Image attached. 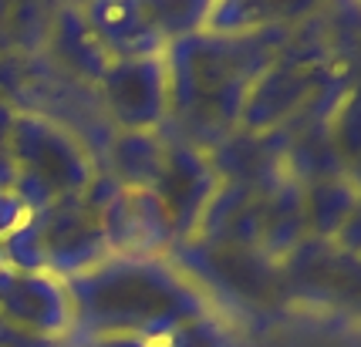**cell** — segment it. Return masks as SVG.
<instances>
[{"instance_id":"11","label":"cell","mask_w":361,"mask_h":347,"mask_svg":"<svg viewBox=\"0 0 361 347\" xmlns=\"http://www.w3.org/2000/svg\"><path fill=\"white\" fill-rule=\"evenodd\" d=\"M166 142L156 132H115L109 152V175L118 179L122 189H152L162 172Z\"/></svg>"},{"instance_id":"4","label":"cell","mask_w":361,"mask_h":347,"mask_svg":"<svg viewBox=\"0 0 361 347\" xmlns=\"http://www.w3.org/2000/svg\"><path fill=\"white\" fill-rule=\"evenodd\" d=\"M98 92L115 132H156L169 115V78L162 54L111 61L98 81Z\"/></svg>"},{"instance_id":"6","label":"cell","mask_w":361,"mask_h":347,"mask_svg":"<svg viewBox=\"0 0 361 347\" xmlns=\"http://www.w3.org/2000/svg\"><path fill=\"white\" fill-rule=\"evenodd\" d=\"M166 142V139H162ZM220 186V175L213 172L209 156L192 149L186 142H166V156H162V172H159L152 192L169 216L176 243L192 239L196 222L203 216L209 196Z\"/></svg>"},{"instance_id":"17","label":"cell","mask_w":361,"mask_h":347,"mask_svg":"<svg viewBox=\"0 0 361 347\" xmlns=\"http://www.w3.org/2000/svg\"><path fill=\"white\" fill-rule=\"evenodd\" d=\"M0 267H4V256H0Z\"/></svg>"},{"instance_id":"12","label":"cell","mask_w":361,"mask_h":347,"mask_svg":"<svg viewBox=\"0 0 361 347\" xmlns=\"http://www.w3.org/2000/svg\"><path fill=\"white\" fill-rule=\"evenodd\" d=\"M355 213H358V192H355V182L345 179V175L304 186L307 236L334 239V233H338Z\"/></svg>"},{"instance_id":"7","label":"cell","mask_w":361,"mask_h":347,"mask_svg":"<svg viewBox=\"0 0 361 347\" xmlns=\"http://www.w3.org/2000/svg\"><path fill=\"white\" fill-rule=\"evenodd\" d=\"M0 320L47 341L71 331L75 320H71V300L64 280H58L47 270L17 273L11 267H0Z\"/></svg>"},{"instance_id":"3","label":"cell","mask_w":361,"mask_h":347,"mask_svg":"<svg viewBox=\"0 0 361 347\" xmlns=\"http://www.w3.org/2000/svg\"><path fill=\"white\" fill-rule=\"evenodd\" d=\"M7 152L20 172L37 175L54 196H78L98 172L94 156L75 139V132L41 111H17Z\"/></svg>"},{"instance_id":"1","label":"cell","mask_w":361,"mask_h":347,"mask_svg":"<svg viewBox=\"0 0 361 347\" xmlns=\"http://www.w3.org/2000/svg\"><path fill=\"white\" fill-rule=\"evenodd\" d=\"M290 37L287 24L270 20L247 34H186L166 44V78H169V115L176 142L200 152L216 145L240 128V111L253 81L277 61Z\"/></svg>"},{"instance_id":"9","label":"cell","mask_w":361,"mask_h":347,"mask_svg":"<svg viewBox=\"0 0 361 347\" xmlns=\"http://www.w3.org/2000/svg\"><path fill=\"white\" fill-rule=\"evenodd\" d=\"M44 48L51 51L44 58H54L61 64V71L81 81H102V75L111 64L109 51L98 44L81 7H61L51 14V34H47Z\"/></svg>"},{"instance_id":"8","label":"cell","mask_w":361,"mask_h":347,"mask_svg":"<svg viewBox=\"0 0 361 347\" xmlns=\"http://www.w3.org/2000/svg\"><path fill=\"white\" fill-rule=\"evenodd\" d=\"M81 14L88 20L92 34L98 37V44L109 51L111 61H118V58H156L169 44L156 31V24L149 20L142 4L111 0V4L81 7Z\"/></svg>"},{"instance_id":"2","label":"cell","mask_w":361,"mask_h":347,"mask_svg":"<svg viewBox=\"0 0 361 347\" xmlns=\"http://www.w3.org/2000/svg\"><path fill=\"white\" fill-rule=\"evenodd\" d=\"M64 290L85 337L162 334L209 317L200 286L159 256H105L64 280Z\"/></svg>"},{"instance_id":"16","label":"cell","mask_w":361,"mask_h":347,"mask_svg":"<svg viewBox=\"0 0 361 347\" xmlns=\"http://www.w3.org/2000/svg\"><path fill=\"white\" fill-rule=\"evenodd\" d=\"M17 122V108L14 105H7V101H0V149L7 145V139H11V128H14Z\"/></svg>"},{"instance_id":"13","label":"cell","mask_w":361,"mask_h":347,"mask_svg":"<svg viewBox=\"0 0 361 347\" xmlns=\"http://www.w3.org/2000/svg\"><path fill=\"white\" fill-rule=\"evenodd\" d=\"M0 256H4V267L17 270V273H41L44 270V243H41V226H37L34 213H27L24 222H17L0 239Z\"/></svg>"},{"instance_id":"14","label":"cell","mask_w":361,"mask_h":347,"mask_svg":"<svg viewBox=\"0 0 361 347\" xmlns=\"http://www.w3.org/2000/svg\"><path fill=\"white\" fill-rule=\"evenodd\" d=\"M24 216H27V209L17 203L14 192H0V239L7 236L17 222H24Z\"/></svg>"},{"instance_id":"10","label":"cell","mask_w":361,"mask_h":347,"mask_svg":"<svg viewBox=\"0 0 361 347\" xmlns=\"http://www.w3.org/2000/svg\"><path fill=\"white\" fill-rule=\"evenodd\" d=\"M307 239V220H304V186L283 179L277 189L264 196V233L260 246L267 260H283L298 243Z\"/></svg>"},{"instance_id":"15","label":"cell","mask_w":361,"mask_h":347,"mask_svg":"<svg viewBox=\"0 0 361 347\" xmlns=\"http://www.w3.org/2000/svg\"><path fill=\"white\" fill-rule=\"evenodd\" d=\"M17 182V162L11 158V152H7V145L0 149V192H11Z\"/></svg>"},{"instance_id":"5","label":"cell","mask_w":361,"mask_h":347,"mask_svg":"<svg viewBox=\"0 0 361 347\" xmlns=\"http://www.w3.org/2000/svg\"><path fill=\"white\" fill-rule=\"evenodd\" d=\"M34 216L44 243V270L58 280H71L109 256L102 222L81 206V196H58L44 213Z\"/></svg>"}]
</instances>
